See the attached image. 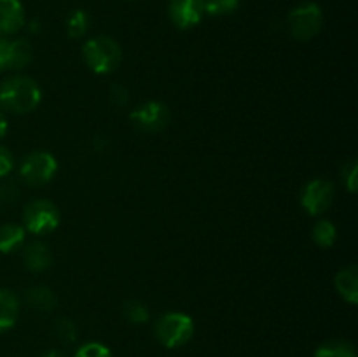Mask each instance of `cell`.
Wrapping results in <instances>:
<instances>
[{"instance_id": "1", "label": "cell", "mask_w": 358, "mask_h": 357, "mask_svg": "<svg viewBox=\"0 0 358 357\" xmlns=\"http://www.w3.org/2000/svg\"><path fill=\"white\" fill-rule=\"evenodd\" d=\"M42 100V91L31 77L14 76L0 84V107L13 114H28Z\"/></svg>"}, {"instance_id": "2", "label": "cell", "mask_w": 358, "mask_h": 357, "mask_svg": "<svg viewBox=\"0 0 358 357\" xmlns=\"http://www.w3.org/2000/svg\"><path fill=\"white\" fill-rule=\"evenodd\" d=\"M83 56L91 72L98 74V76H107V74L114 72L121 63L122 49L117 41H114L112 37L98 35L84 44Z\"/></svg>"}, {"instance_id": "3", "label": "cell", "mask_w": 358, "mask_h": 357, "mask_svg": "<svg viewBox=\"0 0 358 357\" xmlns=\"http://www.w3.org/2000/svg\"><path fill=\"white\" fill-rule=\"evenodd\" d=\"M154 335L166 349H178L191 342L194 336V321L184 312H168L157 318Z\"/></svg>"}, {"instance_id": "4", "label": "cell", "mask_w": 358, "mask_h": 357, "mask_svg": "<svg viewBox=\"0 0 358 357\" xmlns=\"http://www.w3.org/2000/svg\"><path fill=\"white\" fill-rule=\"evenodd\" d=\"M289 30L297 41H311L324 24V13L320 6L315 2H303L294 7L287 16Z\"/></svg>"}, {"instance_id": "5", "label": "cell", "mask_w": 358, "mask_h": 357, "mask_svg": "<svg viewBox=\"0 0 358 357\" xmlns=\"http://www.w3.org/2000/svg\"><path fill=\"white\" fill-rule=\"evenodd\" d=\"M23 223L34 234L52 233L59 226V210L49 200H34L24 206Z\"/></svg>"}, {"instance_id": "6", "label": "cell", "mask_w": 358, "mask_h": 357, "mask_svg": "<svg viewBox=\"0 0 358 357\" xmlns=\"http://www.w3.org/2000/svg\"><path fill=\"white\" fill-rule=\"evenodd\" d=\"M56 172H58V161L45 150H35V153L28 154L20 167V175L23 177V181L30 186H37V188L51 182Z\"/></svg>"}, {"instance_id": "7", "label": "cell", "mask_w": 358, "mask_h": 357, "mask_svg": "<svg viewBox=\"0 0 358 357\" xmlns=\"http://www.w3.org/2000/svg\"><path fill=\"white\" fill-rule=\"evenodd\" d=\"M129 119L138 130L145 133H157L163 132L170 125V108L166 104L159 100H150L145 104L138 105L135 111L129 114Z\"/></svg>"}, {"instance_id": "8", "label": "cell", "mask_w": 358, "mask_h": 357, "mask_svg": "<svg viewBox=\"0 0 358 357\" xmlns=\"http://www.w3.org/2000/svg\"><path fill=\"white\" fill-rule=\"evenodd\" d=\"M336 189L334 184L327 178H313L308 182L301 195V205L306 210L308 216H320V214L327 212L329 206L332 205L334 200Z\"/></svg>"}, {"instance_id": "9", "label": "cell", "mask_w": 358, "mask_h": 357, "mask_svg": "<svg viewBox=\"0 0 358 357\" xmlns=\"http://www.w3.org/2000/svg\"><path fill=\"white\" fill-rule=\"evenodd\" d=\"M168 16L177 28L189 30L201 23L205 10L201 0H170Z\"/></svg>"}, {"instance_id": "10", "label": "cell", "mask_w": 358, "mask_h": 357, "mask_svg": "<svg viewBox=\"0 0 358 357\" xmlns=\"http://www.w3.org/2000/svg\"><path fill=\"white\" fill-rule=\"evenodd\" d=\"M23 27V4L20 0H0V35H14Z\"/></svg>"}, {"instance_id": "11", "label": "cell", "mask_w": 358, "mask_h": 357, "mask_svg": "<svg viewBox=\"0 0 358 357\" xmlns=\"http://www.w3.org/2000/svg\"><path fill=\"white\" fill-rule=\"evenodd\" d=\"M23 261L30 272H45L52 265V252L44 241H34L24 248Z\"/></svg>"}, {"instance_id": "12", "label": "cell", "mask_w": 358, "mask_h": 357, "mask_svg": "<svg viewBox=\"0 0 358 357\" xmlns=\"http://www.w3.org/2000/svg\"><path fill=\"white\" fill-rule=\"evenodd\" d=\"M336 289L345 301L355 304L358 301V268L355 265L339 270L334 279Z\"/></svg>"}, {"instance_id": "13", "label": "cell", "mask_w": 358, "mask_h": 357, "mask_svg": "<svg viewBox=\"0 0 358 357\" xmlns=\"http://www.w3.org/2000/svg\"><path fill=\"white\" fill-rule=\"evenodd\" d=\"M20 317V300L9 289H0V332L14 328Z\"/></svg>"}, {"instance_id": "14", "label": "cell", "mask_w": 358, "mask_h": 357, "mask_svg": "<svg viewBox=\"0 0 358 357\" xmlns=\"http://www.w3.org/2000/svg\"><path fill=\"white\" fill-rule=\"evenodd\" d=\"M34 59V48L24 38L9 41V51H7V65L9 70H21L28 66Z\"/></svg>"}, {"instance_id": "15", "label": "cell", "mask_w": 358, "mask_h": 357, "mask_svg": "<svg viewBox=\"0 0 358 357\" xmlns=\"http://www.w3.org/2000/svg\"><path fill=\"white\" fill-rule=\"evenodd\" d=\"M24 234H27V230L20 224L0 226V252L10 254V252L17 251L24 244Z\"/></svg>"}, {"instance_id": "16", "label": "cell", "mask_w": 358, "mask_h": 357, "mask_svg": "<svg viewBox=\"0 0 358 357\" xmlns=\"http://www.w3.org/2000/svg\"><path fill=\"white\" fill-rule=\"evenodd\" d=\"M27 303L38 312H51L55 310L58 300L49 287L34 286L27 290Z\"/></svg>"}, {"instance_id": "17", "label": "cell", "mask_w": 358, "mask_h": 357, "mask_svg": "<svg viewBox=\"0 0 358 357\" xmlns=\"http://www.w3.org/2000/svg\"><path fill=\"white\" fill-rule=\"evenodd\" d=\"M315 357H357V350L346 340H329L315 350Z\"/></svg>"}, {"instance_id": "18", "label": "cell", "mask_w": 358, "mask_h": 357, "mask_svg": "<svg viewBox=\"0 0 358 357\" xmlns=\"http://www.w3.org/2000/svg\"><path fill=\"white\" fill-rule=\"evenodd\" d=\"M313 241L318 247L329 248L336 244V238H338V230H336L334 224L327 219L318 220L313 226Z\"/></svg>"}, {"instance_id": "19", "label": "cell", "mask_w": 358, "mask_h": 357, "mask_svg": "<svg viewBox=\"0 0 358 357\" xmlns=\"http://www.w3.org/2000/svg\"><path fill=\"white\" fill-rule=\"evenodd\" d=\"M90 30V16L86 10L76 9L66 20V34L70 38H80Z\"/></svg>"}, {"instance_id": "20", "label": "cell", "mask_w": 358, "mask_h": 357, "mask_svg": "<svg viewBox=\"0 0 358 357\" xmlns=\"http://www.w3.org/2000/svg\"><path fill=\"white\" fill-rule=\"evenodd\" d=\"M122 317L131 322V324H145L149 321L150 314L142 301L131 300L122 304Z\"/></svg>"}, {"instance_id": "21", "label": "cell", "mask_w": 358, "mask_h": 357, "mask_svg": "<svg viewBox=\"0 0 358 357\" xmlns=\"http://www.w3.org/2000/svg\"><path fill=\"white\" fill-rule=\"evenodd\" d=\"M203 10L210 16H226L240 7V0H201Z\"/></svg>"}, {"instance_id": "22", "label": "cell", "mask_w": 358, "mask_h": 357, "mask_svg": "<svg viewBox=\"0 0 358 357\" xmlns=\"http://www.w3.org/2000/svg\"><path fill=\"white\" fill-rule=\"evenodd\" d=\"M55 332L62 342L65 343H73L77 340V328L70 318L62 317L56 321L55 324Z\"/></svg>"}, {"instance_id": "23", "label": "cell", "mask_w": 358, "mask_h": 357, "mask_svg": "<svg viewBox=\"0 0 358 357\" xmlns=\"http://www.w3.org/2000/svg\"><path fill=\"white\" fill-rule=\"evenodd\" d=\"M73 357H112L110 349L100 342H90L79 346Z\"/></svg>"}, {"instance_id": "24", "label": "cell", "mask_w": 358, "mask_h": 357, "mask_svg": "<svg viewBox=\"0 0 358 357\" xmlns=\"http://www.w3.org/2000/svg\"><path fill=\"white\" fill-rule=\"evenodd\" d=\"M341 177L343 182H345L346 189L350 192H357L358 188V170H357V161H350V163L343 164V170H341Z\"/></svg>"}, {"instance_id": "25", "label": "cell", "mask_w": 358, "mask_h": 357, "mask_svg": "<svg viewBox=\"0 0 358 357\" xmlns=\"http://www.w3.org/2000/svg\"><path fill=\"white\" fill-rule=\"evenodd\" d=\"M110 102H112V105L117 108L126 107L129 102L128 90H126L122 84H114V86L110 88Z\"/></svg>"}, {"instance_id": "26", "label": "cell", "mask_w": 358, "mask_h": 357, "mask_svg": "<svg viewBox=\"0 0 358 357\" xmlns=\"http://www.w3.org/2000/svg\"><path fill=\"white\" fill-rule=\"evenodd\" d=\"M14 167V158L13 154L9 153V149L3 146H0V178L6 177V175L10 174Z\"/></svg>"}, {"instance_id": "27", "label": "cell", "mask_w": 358, "mask_h": 357, "mask_svg": "<svg viewBox=\"0 0 358 357\" xmlns=\"http://www.w3.org/2000/svg\"><path fill=\"white\" fill-rule=\"evenodd\" d=\"M20 189L14 182H3L0 184V203H10L17 198Z\"/></svg>"}, {"instance_id": "28", "label": "cell", "mask_w": 358, "mask_h": 357, "mask_svg": "<svg viewBox=\"0 0 358 357\" xmlns=\"http://www.w3.org/2000/svg\"><path fill=\"white\" fill-rule=\"evenodd\" d=\"M7 51H9V41L0 35V72H2V70H6Z\"/></svg>"}, {"instance_id": "29", "label": "cell", "mask_w": 358, "mask_h": 357, "mask_svg": "<svg viewBox=\"0 0 358 357\" xmlns=\"http://www.w3.org/2000/svg\"><path fill=\"white\" fill-rule=\"evenodd\" d=\"M7 130H9V122H7L6 115H3L2 112H0V140H2L3 136H6Z\"/></svg>"}, {"instance_id": "30", "label": "cell", "mask_w": 358, "mask_h": 357, "mask_svg": "<svg viewBox=\"0 0 358 357\" xmlns=\"http://www.w3.org/2000/svg\"><path fill=\"white\" fill-rule=\"evenodd\" d=\"M41 357H66V356L63 352H59V350H49V352L42 354Z\"/></svg>"}]
</instances>
